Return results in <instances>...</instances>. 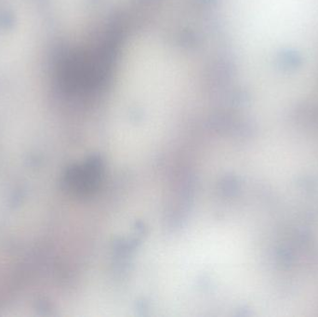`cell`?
Here are the masks:
<instances>
[{"label": "cell", "mask_w": 318, "mask_h": 317, "mask_svg": "<svg viewBox=\"0 0 318 317\" xmlns=\"http://www.w3.org/2000/svg\"><path fill=\"white\" fill-rule=\"evenodd\" d=\"M103 172L100 159L91 157L82 164L70 167L64 179L65 189L77 196H87L98 188Z\"/></svg>", "instance_id": "cell-1"}]
</instances>
